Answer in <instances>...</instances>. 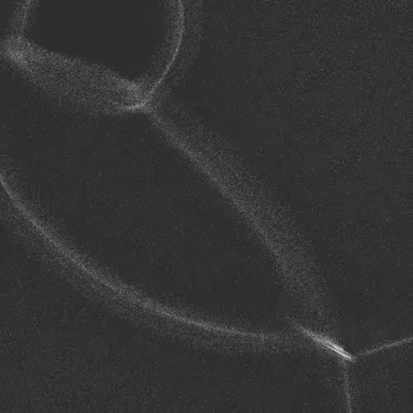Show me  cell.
Here are the masks:
<instances>
[{
  "label": "cell",
  "instance_id": "6da1fadb",
  "mask_svg": "<svg viewBox=\"0 0 413 413\" xmlns=\"http://www.w3.org/2000/svg\"><path fill=\"white\" fill-rule=\"evenodd\" d=\"M306 331L307 333L309 334V336H311L315 341H318L321 344H323L324 346H326L327 348L331 349V351H335L336 353L339 354L343 358L349 360V361H352L353 360V357H351L349 354L346 353V351H344L341 347H339V346L332 342L331 340H329V339L326 338V337L318 336V335L311 333L309 331Z\"/></svg>",
  "mask_w": 413,
  "mask_h": 413
}]
</instances>
